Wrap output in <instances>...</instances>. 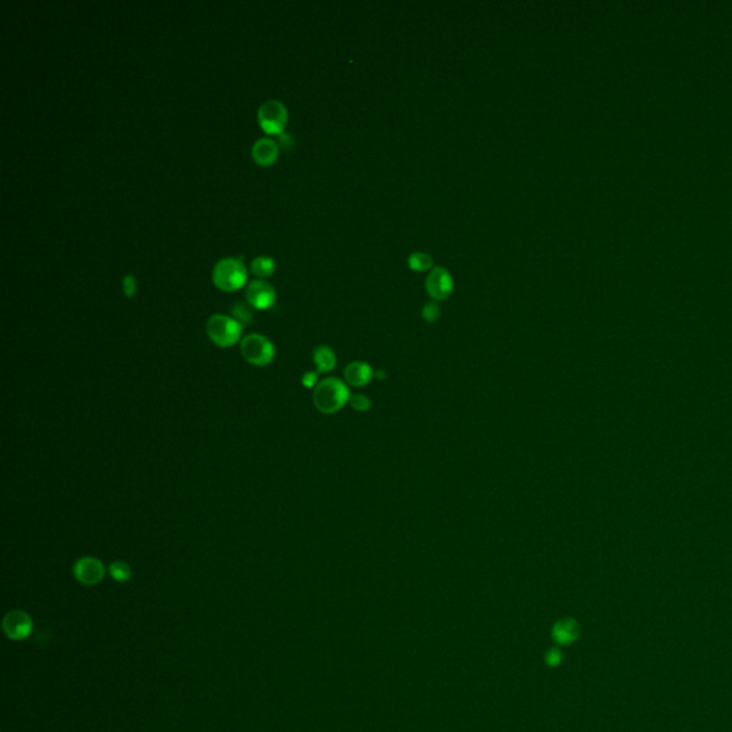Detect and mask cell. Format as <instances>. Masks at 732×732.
Returning a JSON list of instances; mask_svg holds the SVG:
<instances>
[{
    "mask_svg": "<svg viewBox=\"0 0 732 732\" xmlns=\"http://www.w3.org/2000/svg\"><path fill=\"white\" fill-rule=\"evenodd\" d=\"M351 391L338 378H326L313 389V404L322 413L332 415L341 411L351 400Z\"/></svg>",
    "mask_w": 732,
    "mask_h": 732,
    "instance_id": "1",
    "label": "cell"
},
{
    "mask_svg": "<svg viewBox=\"0 0 732 732\" xmlns=\"http://www.w3.org/2000/svg\"><path fill=\"white\" fill-rule=\"evenodd\" d=\"M248 272L242 260L236 258H223L214 266L212 279L214 284L225 292H233L240 289L247 282Z\"/></svg>",
    "mask_w": 732,
    "mask_h": 732,
    "instance_id": "2",
    "label": "cell"
},
{
    "mask_svg": "<svg viewBox=\"0 0 732 732\" xmlns=\"http://www.w3.org/2000/svg\"><path fill=\"white\" fill-rule=\"evenodd\" d=\"M206 332L216 346L229 347L239 342L242 336V325L228 315L216 313L206 322Z\"/></svg>",
    "mask_w": 732,
    "mask_h": 732,
    "instance_id": "3",
    "label": "cell"
},
{
    "mask_svg": "<svg viewBox=\"0 0 732 732\" xmlns=\"http://www.w3.org/2000/svg\"><path fill=\"white\" fill-rule=\"evenodd\" d=\"M275 346L264 335L251 334L240 342V355L248 363L255 366H266L275 358Z\"/></svg>",
    "mask_w": 732,
    "mask_h": 732,
    "instance_id": "4",
    "label": "cell"
},
{
    "mask_svg": "<svg viewBox=\"0 0 732 732\" xmlns=\"http://www.w3.org/2000/svg\"><path fill=\"white\" fill-rule=\"evenodd\" d=\"M258 122L269 135L282 133L288 124V109L281 100H266L258 111Z\"/></svg>",
    "mask_w": 732,
    "mask_h": 732,
    "instance_id": "5",
    "label": "cell"
},
{
    "mask_svg": "<svg viewBox=\"0 0 732 732\" xmlns=\"http://www.w3.org/2000/svg\"><path fill=\"white\" fill-rule=\"evenodd\" d=\"M104 573H106L104 565L98 560V558H93V556H83L73 565L75 578L80 584L88 585V586L98 585L99 582H102L104 578Z\"/></svg>",
    "mask_w": 732,
    "mask_h": 732,
    "instance_id": "6",
    "label": "cell"
},
{
    "mask_svg": "<svg viewBox=\"0 0 732 732\" xmlns=\"http://www.w3.org/2000/svg\"><path fill=\"white\" fill-rule=\"evenodd\" d=\"M247 301L255 309H268L276 301V290L264 279H255L247 288Z\"/></svg>",
    "mask_w": 732,
    "mask_h": 732,
    "instance_id": "7",
    "label": "cell"
},
{
    "mask_svg": "<svg viewBox=\"0 0 732 732\" xmlns=\"http://www.w3.org/2000/svg\"><path fill=\"white\" fill-rule=\"evenodd\" d=\"M454 289V279L444 268H435L426 279V290L435 301L446 299Z\"/></svg>",
    "mask_w": 732,
    "mask_h": 732,
    "instance_id": "8",
    "label": "cell"
},
{
    "mask_svg": "<svg viewBox=\"0 0 732 732\" xmlns=\"http://www.w3.org/2000/svg\"><path fill=\"white\" fill-rule=\"evenodd\" d=\"M32 619L23 611H12L3 619V631L8 638L13 641H22L32 632Z\"/></svg>",
    "mask_w": 732,
    "mask_h": 732,
    "instance_id": "9",
    "label": "cell"
},
{
    "mask_svg": "<svg viewBox=\"0 0 732 732\" xmlns=\"http://www.w3.org/2000/svg\"><path fill=\"white\" fill-rule=\"evenodd\" d=\"M279 156V145L273 139L260 137L252 146V158L260 166L275 163Z\"/></svg>",
    "mask_w": 732,
    "mask_h": 732,
    "instance_id": "10",
    "label": "cell"
},
{
    "mask_svg": "<svg viewBox=\"0 0 732 732\" xmlns=\"http://www.w3.org/2000/svg\"><path fill=\"white\" fill-rule=\"evenodd\" d=\"M375 372L368 363L365 362H352L346 366L345 379L352 387L361 388L366 387L372 380Z\"/></svg>",
    "mask_w": 732,
    "mask_h": 732,
    "instance_id": "11",
    "label": "cell"
},
{
    "mask_svg": "<svg viewBox=\"0 0 732 732\" xmlns=\"http://www.w3.org/2000/svg\"><path fill=\"white\" fill-rule=\"evenodd\" d=\"M313 362H315L317 371L319 374H326L336 368V355L332 351V347L321 345L313 351Z\"/></svg>",
    "mask_w": 732,
    "mask_h": 732,
    "instance_id": "12",
    "label": "cell"
},
{
    "mask_svg": "<svg viewBox=\"0 0 732 732\" xmlns=\"http://www.w3.org/2000/svg\"><path fill=\"white\" fill-rule=\"evenodd\" d=\"M578 625L572 619H562L558 622L553 628V637L562 643L572 642L578 637Z\"/></svg>",
    "mask_w": 732,
    "mask_h": 732,
    "instance_id": "13",
    "label": "cell"
},
{
    "mask_svg": "<svg viewBox=\"0 0 732 732\" xmlns=\"http://www.w3.org/2000/svg\"><path fill=\"white\" fill-rule=\"evenodd\" d=\"M276 269L275 260L271 256H258L251 262V271L258 277H268Z\"/></svg>",
    "mask_w": 732,
    "mask_h": 732,
    "instance_id": "14",
    "label": "cell"
},
{
    "mask_svg": "<svg viewBox=\"0 0 732 732\" xmlns=\"http://www.w3.org/2000/svg\"><path fill=\"white\" fill-rule=\"evenodd\" d=\"M109 573L111 577L115 580V581H119V582H125V581H129L130 577H132V569L129 567V564L124 562V561H116L113 564H111L109 567Z\"/></svg>",
    "mask_w": 732,
    "mask_h": 732,
    "instance_id": "15",
    "label": "cell"
},
{
    "mask_svg": "<svg viewBox=\"0 0 732 732\" xmlns=\"http://www.w3.org/2000/svg\"><path fill=\"white\" fill-rule=\"evenodd\" d=\"M409 266L415 271H425L432 266V258L424 252H413L409 256Z\"/></svg>",
    "mask_w": 732,
    "mask_h": 732,
    "instance_id": "16",
    "label": "cell"
},
{
    "mask_svg": "<svg viewBox=\"0 0 732 732\" xmlns=\"http://www.w3.org/2000/svg\"><path fill=\"white\" fill-rule=\"evenodd\" d=\"M232 312H233V315H235V319H236L242 326H243V323H249V322L252 321V313H251L249 308L245 306L243 304H240V302H238V304L233 305Z\"/></svg>",
    "mask_w": 732,
    "mask_h": 732,
    "instance_id": "17",
    "label": "cell"
},
{
    "mask_svg": "<svg viewBox=\"0 0 732 732\" xmlns=\"http://www.w3.org/2000/svg\"><path fill=\"white\" fill-rule=\"evenodd\" d=\"M422 315H424V319L428 321V322H435L439 315H441V309L438 306L437 302H429L424 306V310H422Z\"/></svg>",
    "mask_w": 732,
    "mask_h": 732,
    "instance_id": "18",
    "label": "cell"
},
{
    "mask_svg": "<svg viewBox=\"0 0 732 732\" xmlns=\"http://www.w3.org/2000/svg\"><path fill=\"white\" fill-rule=\"evenodd\" d=\"M351 405L355 411H359V412H365L368 411L371 408V400L369 398H366L365 395H352L351 396Z\"/></svg>",
    "mask_w": 732,
    "mask_h": 732,
    "instance_id": "19",
    "label": "cell"
},
{
    "mask_svg": "<svg viewBox=\"0 0 732 732\" xmlns=\"http://www.w3.org/2000/svg\"><path fill=\"white\" fill-rule=\"evenodd\" d=\"M124 292L126 298H132L136 292V279L133 275H126L124 277Z\"/></svg>",
    "mask_w": 732,
    "mask_h": 732,
    "instance_id": "20",
    "label": "cell"
},
{
    "mask_svg": "<svg viewBox=\"0 0 732 732\" xmlns=\"http://www.w3.org/2000/svg\"><path fill=\"white\" fill-rule=\"evenodd\" d=\"M302 383L305 388H317L318 385V375L315 372H306L302 378Z\"/></svg>",
    "mask_w": 732,
    "mask_h": 732,
    "instance_id": "21",
    "label": "cell"
},
{
    "mask_svg": "<svg viewBox=\"0 0 732 732\" xmlns=\"http://www.w3.org/2000/svg\"><path fill=\"white\" fill-rule=\"evenodd\" d=\"M277 145H279V146H282L284 149H289V148L292 146V137H290V135H289V133H285V132L279 133V135H277Z\"/></svg>",
    "mask_w": 732,
    "mask_h": 732,
    "instance_id": "22",
    "label": "cell"
}]
</instances>
